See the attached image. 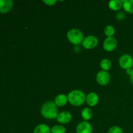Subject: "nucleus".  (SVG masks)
Wrapping results in <instances>:
<instances>
[{"mask_svg":"<svg viewBox=\"0 0 133 133\" xmlns=\"http://www.w3.org/2000/svg\"><path fill=\"white\" fill-rule=\"evenodd\" d=\"M86 94L79 90H74L68 94V102L70 105L75 107H80L86 102Z\"/></svg>","mask_w":133,"mask_h":133,"instance_id":"nucleus-2","label":"nucleus"},{"mask_svg":"<svg viewBox=\"0 0 133 133\" xmlns=\"http://www.w3.org/2000/svg\"><path fill=\"white\" fill-rule=\"evenodd\" d=\"M93 116V112L92 109L88 107H85L81 111V117L84 121L88 122Z\"/></svg>","mask_w":133,"mask_h":133,"instance_id":"nucleus-15","label":"nucleus"},{"mask_svg":"<svg viewBox=\"0 0 133 133\" xmlns=\"http://www.w3.org/2000/svg\"><path fill=\"white\" fill-rule=\"evenodd\" d=\"M117 45H118V42L116 38L114 36H112V37H107L105 38L103 44V47L105 51L111 52L115 50Z\"/></svg>","mask_w":133,"mask_h":133,"instance_id":"nucleus-7","label":"nucleus"},{"mask_svg":"<svg viewBox=\"0 0 133 133\" xmlns=\"http://www.w3.org/2000/svg\"><path fill=\"white\" fill-rule=\"evenodd\" d=\"M108 5L110 10L117 11L123 7V2L121 0H112L109 1Z\"/></svg>","mask_w":133,"mask_h":133,"instance_id":"nucleus-14","label":"nucleus"},{"mask_svg":"<svg viewBox=\"0 0 133 133\" xmlns=\"http://www.w3.org/2000/svg\"><path fill=\"white\" fill-rule=\"evenodd\" d=\"M12 0H0V13L6 14L9 12L13 7Z\"/></svg>","mask_w":133,"mask_h":133,"instance_id":"nucleus-11","label":"nucleus"},{"mask_svg":"<svg viewBox=\"0 0 133 133\" xmlns=\"http://www.w3.org/2000/svg\"><path fill=\"white\" fill-rule=\"evenodd\" d=\"M122 2L124 10L130 14H133V0H124Z\"/></svg>","mask_w":133,"mask_h":133,"instance_id":"nucleus-16","label":"nucleus"},{"mask_svg":"<svg viewBox=\"0 0 133 133\" xmlns=\"http://www.w3.org/2000/svg\"><path fill=\"white\" fill-rule=\"evenodd\" d=\"M54 102L57 107H62L65 106L68 102V96L64 94H61L57 95L55 97L54 100Z\"/></svg>","mask_w":133,"mask_h":133,"instance_id":"nucleus-12","label":"nucleus"},{"mask_svg":"<svg viewBox=\"0 0 133 133\" xmlns=\"http://www.w3.org/2000/svg\"><path fill=\"white\" fill-rule=\"evenodd\" d=\"M98 38L94 35H89L84 38L82 45L84 49H92L97 47L98 44Z\"/></svg>","mask_w":133,"mask_h":133,"instance_id":"nucleus-5","label":"nucleus"},{"mask_svg":"<svg viewBox=\"0 0 133 133\" xmlns=\"http://www.w3.org/2000/svg\"><path fill=\"white\" fill-rule=\"evenodd\" d=\"M93 129L90 123L87 121H83L77 125V133H92Z\"/></svg>","mask_w":133,"mask_h":133,"instance_id":"nucleus-8","label":"nucleus"},{"mask_svg":"<svg viewBox=\"0 0 133 133\" xmlns=\"http://www.w3.org/2000/svg\"><path fill=\"white\" fill-rule=\"evenodd\" d=\"M96 80L99 85L106 86L110 83V75L107 71L101 70L96 74Z\"/></svg>","mask_w":133,"mask_h":133,"instance_id":"nucleus-6","label":"nucleus"},{"mask_svg":"<svg viewBox=\"0 0 133 133\" xmlns=\"http://www.w3.org/2000/svg\"><path fill=\"white\" fill-rule=\"evenodd\" d=\"M99 96L96 92H90L86 97V103L89 107H93L96 106L99 103Z\"/></svg>","mask_w":133,"mask_h":133,"instance_id":"nucleus-10","label":"nucleus"},{"mask_svg":"<svg viewBox=\"0 0 133 133\" xmlns=\"http://www.w3.org/2000/svg\"><path fill=\"white\" fill-rule=\"evenodd\" d=\"M43 3H45V5H48V6H53L57 3V1L56 0H46V1L44 0Z\"/></svg>","mask_w":133,"mask_h":133,"instance_id":"nucleus-21","label":"nucleus"},{"mask_svg":"<svg viewBox=\"0 0 133 133\" xmlns=\"http://www.w3.org/2000/svg\"><path fill=\"white\" fill-rule=\"evenodd\" d=\"M104 33L107 37H112L115 34V29L111 25H108L105 27Z\"/></svg>","mask_w":133,"mask_h":133,"instance_id":"nucleus-18","label":"nucleus"},{"mask_svg":"<svg viewBox=\"0 0 133 133\" xmlns=\"http://www.w3.org/2000/svg\"><path fill=\"white\" fill-rule=\"evenodd\" d=\"M33 133H51V132L50 127L48 125L45 123H40L35 127Z\"/></svg>","mask_w":133,"mask_h":133,"instance_id":"nucleus-13","label":"nucleus"},{"mask_svg":"<svg viewBox=\"0 0 133 133\" xmlns=\"http://www.w3.org/2000/svg\"><path fill=\"white\" fill-rule=\"evenodd\" d=\"M125 15L124 13L122 12H119L116 14L117 19H118V20H123L125 18Z\"/></svg>","mask_w":133,"mask_h":133,"instance_id":"nucleus-22","label":"nucleus"},{"mask_svg":"<svg viewBox=\"0 0 133 133\" xmlns=\"http://www.w3.org/2000/svg\"><path fill=\"white\" fill-rule=\"evenodd\" d=\"M72 119V115L68 111H62L58 113L57 121L61 125L69 123Z\"/></svg>","mask_w":133,"mask_h":133,"instance_id":"nucleus-9","label":"nucleus"},{"mask_svg":"<svg viewBox=\"0 0 133 133\" xmlns=\"http://www.w3.org/2000/svg\"><path fill=\"white\" fill-rule=\"evenodd\" d=\"M67 38L71 44L75 45L82 44L84 40V34L78 29H71L67 32Z\"/></svg>","mask_w":133,"mask_h":133,"instance_id":"nucleus-3","label":"nucleus"},{"mask_svg":"<svg viewBox=\"0 0 133 133\" xmlns=\"http://www.w3.org/2000/svg\"><path fill=\"white\" fill-rule=\"evenodd\" d=\"M51 133H66V127L62 125H57L51 129Z\"/></svg>","mask_w":133,"mask_h":133,"instance_id":"nucleus-19","label":"nucleus"},{"mask_svg":"<svg viewBox=\"0 0 133 133\" xmlns=\"http://www.w3.org/2000/svg\"><path fill=\"white\" fill-rule=\"evenodd\" d=\"M129 77H130V81H131V83L133 84V71L130 74Z\"/></svg>","mask_w":133,"mask_h":133,"instance_id":"nucleus-23","label":"nucleus"},{"mask_svg":"<svg viewBox=\"0 0 133 133\" xmlns=\"http://www.w3.org/2000/svg\"><path fill=\"white\" fill-rule=\"evenodd\" d=\"M118 62L122 69L127 70L133 66V57L129 54H124L119 57Z\"/></svg>","mask_w":133,"mask_h":133,"instance_id":"nucleus-4","label":"nucleus"},{"mask_svg":"<svg viewBox=\"0 0 133 133\" xmlns=\"http://www.w3.org/2000/svg\"><path fill=\"white\" fill-rule=\"evenodd\" d=\"M112 66V62L108 58H103L100 62V67L103 71H109Z\"/></svg>","mask_w":133,"mask_h":133,"instance_id":"nucleus-17","label":"nucleus"},{"mask_svg":"<svg viewBox=\"0 0 133 133\" xmlns=\"http://www.w3.org/2000/svg\"><path fill=\"white\" fill-rule=\"evenodd\" d=\"M40 112H41L42 116L45 119H57L58 114V107L55 105L54 101H46L42 106Z\"/></svg>","mask_w":133,"mask_h":133,"instance_id":"nucleus-1","label":"nucleus"},{"mask_svg":"<svg viewBox=\"0 0 133 133\" xmlns=\"http://www.w3.org/2000/svg\"><path fill=\"white\" fill-rule=\"evenodd\" d=\"M107 133H123V131L119 126H112L109 129Z\"/></svg>","mask_w":133,"mask_h":133,"instance_id":"nucleus-20","label":"nucleus"}]
</instances>
